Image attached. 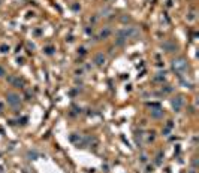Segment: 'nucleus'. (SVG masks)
I'll list each match as a JSON object with an SVG mask.
<instances>
[{"label":"nucleus","instance_id":"1","mask_svg":"<svg viewBox=\"0 0 199 173\" xmlns=\"http://www.w3.org/2000/svg\"><path fill=\"white\" fill-rule=\"evenodd\" d=\"M8 103L11 106H18L20 105V96L17 93H8Z\"/></svg>","mask_w":199,"mask_h":173},{"label":"nucleus","instance_id":"2","mask_svg":"<svg viewBox=\"0 0 199 173\" xmlns=\"http://www.w3.org/2000/svg\"><path fill=\"white\" fill-rule=\"evenodd\" d=\"M174 69L175 70H184L186 67H187V64H186V61L183 58H177V60H174V63H172Z\"/></svg>","mask_w":199,"mask_h":173},{"label":"nucleus","instance_id":"3","mask_svg":"<svg viewBox=\"0 0 199 173\" xmlns=\"http://www.w3.org/2000/svg\"><path fill=\"white\" fill-rule=\"evenodd\" d=\"M183 105H184V100H183V97H177V98H174V100H172V107L175 109L177 112H180V110H181Z\"/></svg>","mask_w":199,"mask_h":173},{"label":"nucleus","instance_id":"4","mask_svg":"<svg viewBox=\"0 0 199 173\" xmlns=\"http://www.w3.org/2000/svg\"><path fill=\"white\" fill-rule=\"evenodd\" d=\"M94 63H96L97 66H102V64L105 63V55H103L102 52L96 54V57H94Z\"/></svg>","mask_w":199,"mask_h":173},{"label":"nucleus","instance_id":"5","mask_svg":"<svg viewBox=\"0 0 199 173\" xmlns=\"http://www.w3.org/2000/svg\"><path fill=\"white\" fill-rule=\"evenodd\" d=\"M151 116H153V118H162V116H163V110H162L160 107L151 110Z\"/></svg>","mask_w":199,"mask_h":173},{"label":"nucleus","instance_id":"6","mask_svg":"<svg viewBox=\"0 0 199 173\" xmlns=\"http://www.w3.org/2000/svg\"><path fill=\"white\" fill-rule=\"evenodd\" d=\"M163 46L168 49V52H172L174 49H175V45H174V43H171V42H165V43H163Z\"/></svg>","mask_w":199,"mask_h":173},{"label":"nucleus","instance_id":"7","mask_svg":"<svg viewBox=\"0 0 199 173\" xmlns=\"http://www.w3.org/2000/svg\"><path fill=\"white\" fill-rule=\"evenodd\" d=\"M109 33H111V30H109V29H105V31L102 30V33H101V39H105V38H108V36H109Z\"/></svg>","mask_w":199,"mask_h":173},{"label":"nucleus","instance_id":"8","mask_svg":"<svg viewBox=\"0 0 199 173\" xmlns=\"http://www.w3.org/2000/svg\"><path fill=\"white\" fill-rule=\"evenodd\" d=\"M156 81H162V79H165V73H157V76L154 78Z\"/></svg>","mask_w":199,"mask_h":173},{"label":"nucleus","instance_id":"9","mask_svg":"<svg viewBox=\"0 0 199 173\" xmlns=\"http://www.w3.org/2000/svg\"><path fill=\"white\" fill-rule=\"evenodd\" d=\"M5 73H6V72H5V69H3L2 66H0V78H2V76H5Z\"/></svg>","mask_w":199,"mask_h":173}]
</instances>
